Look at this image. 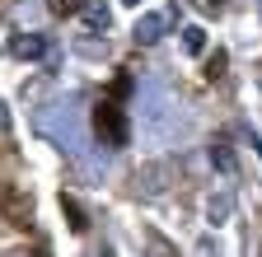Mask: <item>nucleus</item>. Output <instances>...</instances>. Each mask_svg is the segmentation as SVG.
Here are the masks:
<instances>
[{"instance_id":"1","label":"nucleus","mask_w":262,"mask_h":257,"mask_svg":"<svg viewBox=\"0 0 262 257\" xmlns=\"http://www.w3.org/2000/svg\"><path fill=\"white\" fill-rule=\"evenodd\" d=\"M164 28H169V14H145V19H136V42H159Z\"/></svg>"},{"instance_id":"3","label":"nucleus","mask_w":262,"mask_h":257,"mask_svg":"<svg viewBox=\"0 0 262 257\" xmlns=\"http://www.w3.org/2000/svg\"><path fill=\"white\" fill-rule=\"evenodd\" d=\"M5 126H10V117H5V103H0V131H5Z\"/></svg>"},{"instance_id":"6","label":"nucleus","mask_w":262,"mask_h":257,"mask_svg":"<svg viewBox=\"0 0 262 257\" xmlns=\"http://www.w3.org/2000/svg\"><path fill=\"white\" fill-rule=\"evenodd\" d=\"M257 5H262V0H257Z\"/></svg>"},{"instance_id":"5","label":"nucleus","mask_w":262,"mask_h":257,"mask_svg":"<svg viewBox=\"0 0 262 257\" xmlns=\"http://www.w3.org/2000/svg\"><path fill=\"white\" fill-rule=\"evenodd\" d=\"M10 257H24V252H10Z\"/></svg>"},{"instance_id":"4","label":"nucleus","mask_w":262,"mask_h":257,"mask_svg":"<svg viewBox=\"0 0 262 257\" xmlns=\"http://www.w3.org/2000/svg\"><path fill=\"white\" fill-rule=\"evenodd\" d=\"M126 5H141V0H126Z\"/></svg>"},{"instance_id":"2","label":"nucleus","mask_w":262,"mask_h":257,"mask_svg":"<svg viewBox=\"0 0 262 257\" xmlns=\"http://www.w3.org/2000/svg\"><path fill=\"white\" fill-rule=\"evenodd\" d=\"M14 56H42V38H14Z\"/></svg>"}]
</instances>
